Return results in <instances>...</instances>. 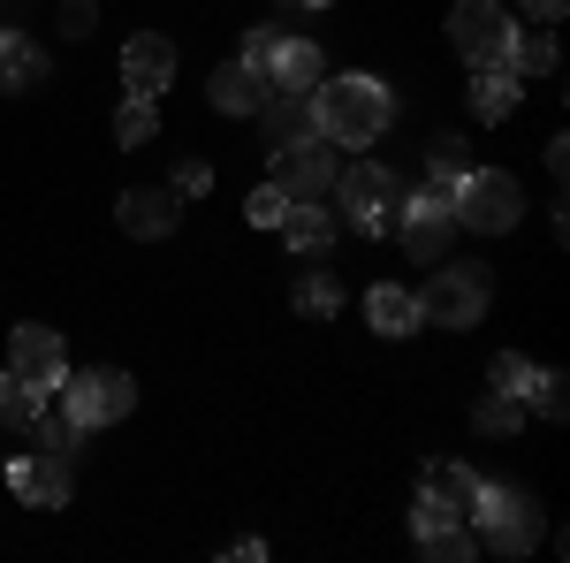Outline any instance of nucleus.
Listing matches in <instances>:
<instances>
[{
    "label": "nucleus",
    "mask_w": 570,
    "mask_h": 563,
    "mask_svg": "<svg viewBox=\"0 0 570 563\" xmlns=\"http://www.w3.org/2000/svg\"><path fill=\"white\" fill-rule=\"evenodd\" d=\"M312 123H320L327 145H373V137L395 123V91L381 85V77H365V69L320 77V85H312Z\"/></svg>",
    "instance_id": "nucleus-1"
},
{
    "label": "nucleus",
    "mask_w": 570,
    "mask_h": 563,
    "mask_svg": "<svg viewBox=\"0 0 570 563\" xmlns=\"http://www.w3.org/2000/svg\"><path fill=\"white\" fill-rule=\"evenodd\" d=\"M472 533H480V549H494V556H525L532 541H540V503H532L525 487L480 479V495H472Z\"/></svg>",
    "instance_id": "nucleus-2"
},
{
    "label": "nucleus",
    "mask_w": 570,
    "mask_h": 563,
    "mask_svg": "<svg viewBox=\"0 0 570 563\" xmlns=\"http://www.w3.org/2000/svg\"><path fill=\"white\" fill-rule=\"evenodd\" d=\"M487 298H494V274H487L480 260H464V266L434 260V282L419 290V320H426V328H480Z\"/></svg>",
    "instance_id": "nucleus-3"
},
{
    "label": "nucleus",
    "mask_w": 570,
    "mask_h": 563,
    "mask_svg": "<svg viewBox=\"0 0 570 563\" xmlns=\"http://www.w3.org/2000/svg\"><path fill=\"white\" fill-rule=\"evenodd\" d=\"M327 198L343 206V229H351V236H389L395 206H403V183H395L381 161H351V168L335 175V191H327Z\"/></svg>",
    "instance_id": "nucleus-4"
},
{
    "label": "nucleus",
    "mask_w": 570,
    "mask_h": 563,
    "mask_svg": "<svg viewBox=\"0 0 570 563\" xmlns=\"http://www.w3.org/2000/svg\"><path fill=\"white\" fill-rule=\"evenodd\" d=\"M53 396H61V411L77 419V427H115V419H130L137 404V381L122 373V366H91V373H61L53 381Z\"/></svg>",
    "instance_id": "nucleus-5"
},
{
    "label": "nucleus",
    "mask_w": 570,
    "mask_h": 563,
    "mask_svg": "<svg viewBox=\"0 0 570 563\" xmlns=\"http://www.w3.org/2000/svg\"><path fill=\"white\" fill-rule=\"evenodd\" d=\"M518 214H525V183L510 168H472L456 183V229L502 236V229H518Z\"/></svg>",
    "instance_id": "nucleus-6"
},
{
    "label": "nucleus",
    "mask_w": 570,
    "mask_h": 563,
    "mask_svg": "<svg viewBox=\"0 0 570 563\" xmlns=\"http://www.w3.org/2000/svg\"><path fill=\"white\" fill-rule=\"evenodd\" d=\"M449 39H456V54H464L472 69H510L518 23H510L502 0H456V8H449Z\"/></svg>",
    "instance_id": "nucleus-7"
},
{
    "label": "nucleus",
    "mask_w": 570,
    "mask_h": 563,
    "mask_svg": "<svg viewBox=\"0 0 570 563\" xmlns=\"http://www.w3.org/2000/svg\"><path fill=\"white\" fill-rule=\"evenodd\" d=\"M395 236H403V252H411L419 266L449 260V244H456V198H441V191H403Z\"/></svg>",
    "instance_id": "nucleus-8"
},
{
    "label": "nucleus",
    "mask_w": 570,
    "mask_h": 563,
    "mask_svg": "<svg viewBox=\"0 0 570 563\" xmlns=\"http://www.w3.org/2000/svg\"><path fill=\"white\" fill-rule=\"evenodd\" d=\"M472 495H480V473H472V465H426V479H419V511H411V533L472 525Z\"/></svg>",
    "instance_id": "nucleus-9"
},
{
    "label": "nucleus",
    "mask_w": 570,
    "mask_h": 563,
    "mask_svg": "<svg viewBox=\"0 0 570 563\" xmlns=\"http://www.w3.org/2000/svg\"><path fill=\"white\" fill-rule=\"evenodd\" d=\"M343 175V145L305 137V145H274V191L282 198H327Z\"/></svg>",
    "instance_id": "nucleus-10"
},
{
    "label": "nucleus",
    "mask_w": 570,
    "mask_h": 563,
    "mask_svg": "<svg viewBox=\"0 0 570 563\" xmlns=\"http://www.w3.org/2000/svg\"><path fill=\"white\" fill-rule=\"evenodd\" d=\"M8 373H16L23 389L53 396V381L69 373V350H61V336H53V328L23 320V328H8Z\"/></svg>",
    "instance_id": "nucleus-11"
},
{
    "label": "nucleus",
    "mask_w": 570,
    "mask_h": 563,
    "mask_svg": "<svg viewBox=\"0 0 570 563\" xmlns=\"http://www.w3.org/2000/svg\"><path fill=\"white\" fill-rule=\"evenodd\" d=\"M69 465H77V457H46V449H31V457L8 465V487H16L23 503H39V511H61V503H69Z\"/></svg>",
    "instance_id": "nucleus-12"
},
{
    "label": "nucleus",
    "mask_w": 570,
    "mask_h": 563,
    "mask_svg": "<svg viewBox=\"0 0 570 563\" xmlns=\"http://www.w3.org/2000/svg\"><path fill=\"white\" fill-rule=\"evenodd\" d=\"M168 77H176V46L160 39V31H145V39L122 46V85H130V99H160Z\"/></svg>",
    "instance_id": "nucleus-13"
},
{
    "label": "nucleus",
    "mask_w": 570,
    "mask_h": 563,
    "mask_svg": "<svg viewBox=\"0 0 570 563\" xmlns=\"http://www.w3.org/2000/svg\"><path fill=\"white\" fill-rule=\"evenodd\" d=\"M266 91H274V77H266V69H252V61H220L214 85H206V99H214L220 115H259Z\"/></svg>",
    "instance_id": "nucleus-14"
},
{
    "label": "nucleus",
    "mask_w": 570,
    "mask_h": 563,
    "mask_svg": "<svg viewBox=\"0 0 570 563\" xmlns=\"http://www.w3.org/2000/svg\"><path fill=\"white\" fill-rule=\"evenodd\" d=\"M115 221L130 229V236H176V221H183V191H122V206H115Z\"/></svg>",
    "instance_id": "nucleus-15"
},
{
    "label": "nucleus",
    "mask_w": 570,
    "mask_h": 563,
    "mask_svg": "<svg viewBox=\"0 0 570 563\" xmlns=\"http://www.w3.org/2000/svg\"><path fill=\"white\" fill-rule=\"evenodd\" d=\"M274 229L289 236L297 260H327V244H335V214H327V198H289V214L274 221Z\"/></svg>",
    "instance_id": "nucleus-16"
},
{
    "label": "nucleus",
    "mask_w": 570,
    "mask_h": 563,
    "mask_svg": "<svg viewBox=\"0 0 570 563\" xmlns=\"http://www.w3.org/2000/svg\"><path fill=\"white\" fill-rule=\"evenodd\" d=\"M365 320H373V336H419L426 320H419V290H403V282H373L365 290Z\"/></svg>",
    "instance_id": "nucleus-17"
},
{
    "label": "nucleus",
    "mask_w": 570,
    "mask_h": 563,
    "mask_svg": "<svg viewBox=\"0 0 570 563\" xmlns=\"http://www.w3.org/2000/svg\"><path fill=\"white\" fill-rule=\"evenodd\" d=\"M266 145H305V137H320V123H312V91H266Z\"/></svg>",
    "instance_id": "nucleus-18"
},
{
    "label": "nucleus",
    "mask_w": 570,
    "mask_h": 563,
    "mask_svg": "<svg viewBox=\"0 0 570 563\" xmlns=\"http://www.w3.org/2000/svg\"><path fill=\"white\" fill-rule=\"evenodd\" d=\"M266 77H274V91H312L320 77H327V54H320L312 39H282L274 61H266Z\"/></svg>",
    "instance_id": "nucleus-19"
},
{
    "label": "nucleus",
    "mask_w": 570,
    "mask_h": 563,
    "mask_svg": "<svg viewBox=\"0 0 570 563\" xmlns=\"http://www.w3.org/2000/svg\"><path fill=\"white\" fill-rule=\"evenodd\" d=\"M472 175V153H464V137L449 130V137H434L426 145V183L419 191H441V198H456V183Z\"/></svg>",
    "instance_id": "nucleus-20"
},
{
    "label": "nucleus",
    "mask_w": 570,
    "mask_h": 563,
    "mask_svg": "<svg viewBox=\"0 0 570 563\" xmlns=\"http://www.w3.org/2000/svg\"><path fill=\"white\" fill-rule=\"evenodd\" d=\"M289 304H297L305 320H327V312H343V282H335V266L305 260V274H297V290H289Z\"/></svg>",
    "instance_id": "nucleus-21"
},
{
    "label": "nucleus",
    "mask_w": 570,
    "mask_h": 563,
    "mask_svg": "<svg viewBox=\"0 0 570 563\" xmlns=\"http://www.w3.org/2000/svg\"><path fill=\"white\" fill-rule=\"evenodd\" d=\"M31 85H46L39 46L23 39V31H0V91H31Z\"/></svg>",
    "instance_id": "nucleus-22"
},
{
    "label": "nucleus",
    "mask_w": 570,
    "mask_h": 563,
    "mask_svg": "<svg viewBox=\"0 0 570 563\" xmlns=\"http://www.w3.org/2000/svg\"><path fill=\"white\" fill-rule=\"evenodd\" d=\"M31 449H46V457H77L85 449V427L61 411V404H39V419H31V434H23Z\"/></svg>",
    "instance_id": "nucleus-23"
},
{
    "label": "nucleus",
    "mask_w": 570,
    "mask_h": 563,
    "mask_svg": "<svg viewBox=\"0 0 570 563\" xmlns=\"http://www.w3.org/2000/svg\"><path fill=\"white\" fill-rule=\"evenodd\" d=\"M518 85H525L518 69H480V85H472V115H480V123H502V115L518 107Z\"/></svg>",
    "instance_id": "nucleus-24"
},
{
    "label": "nucleus",
    "mask_w": 570,
    "mask_h": 563,
    "mask_svg": "<svg viewBox=\"0 0 570 563\" xmlns=\"http://www.w3.org/2000/svg\"><path fill=\"white\" fill-rule=\"evenodd\" d=\"M472 427H480L487 441H502V434H518V427H525V396H502V389H487L480 404H472Z\"/></svg>",
    "instance_id": "nucleus-25"
},
{
    "label": "nucleus",
    "mask_w": 570,
    "mask_h": 563,
    "mask_svg": "<svg viewBox=\"0 0 570 563\" xmlns=\"http://www.w3.org/2000/svg\"><path fill=\"white\" fill-rule=\"evenodd\" d=\"M419 556L426 563H472L480 556V533L472 525H434V533H419Z\"/></svg>",
    "instance_id": "nucleus-26"
},
{
    "label": "nucleus",
    "mask_w": 570,
    "mask_h": 563,
    "mask_svg": "<svg viewBox=\"0 0 570 563\" xmlns=\"http://www.w3.org/2000/svg\"><path fill=\"white\" fill-rule=\"evenodd\" d=\"M510 69H518V77H548V69H556V31H548V23L518 31V39H510Z\"/></svg>",
    "instance_id": "nucleus-27"
},
{
    "label": "nucleus",
    "mask_w": 570,
    "mask_h": 563,
    "mask_svg": "<svg viewBox=\"0 0 570 563\" xmlns=\"http://www.w3.org/2000/svg\"><path fill=\"white\" fill-rule=\"evenodd\" d=\"M115 137H122V145H153V137H160V99H122Z\"/></svg>",
    "instance_id": "nucleus-28"
},
{
    "label": "nucleus",
    "mask_w": 570,
    "mask_h": 563,
    "mask_svg": "<svg viewBox=\"0 0 570 563\" xmlns=\"http://www.w3.org/2000/svg\"><path fill=\"white\" fill-rule=\"evenodd\" d=\"M525 411H540V419H563V411H570V396H563V373H532V389H525Z\"/></svg>",
    "instance_id": "nucleus-29"
},
{
    "label": "nucleus",
    "mask_w": 570,
    "mask_h": 563,
    "mask_svg": "<svg viewBox=\"0 0 570 563\" xmlns=\"http://www.w3.org/2000/svg\"><path fill=\"white\" fill-rule=\"evenodd\" d=\"M532 373H540V366H525L518 350H502V358H494V389H502V396H525Z\"/></svg>",
    "instance_id": "nucleus-30"
},
{
    "label": "nucleus",
    "mask_w": 570,
    "mask_h": 563,
    "mask_svg": "<svg viewBox=\"0 0 570 563\" xmlns=\"http://www.w3.org/2000/svg\"><path fill=\"white\" fill-rule=\"evenodd\" d=\"M244 214L259 221V229H274V221L289 214V198H282V191H274V183H259V191H252V206H244Z\"/></svg>",
    "instance_id": "nucleus-31"
},
{
    "label": "nucleus",
    "mask_w": 570,
    "mask_h": 563,
    "mask_svg": "<svg viewBox=\"0 0 570 563\" xmlns=\"http://www.w3.org/2000/svg\"><path fill=\"white\" fill-rule=\"evenodd\" d=\"M91 23H99L91 0H61V31H69V39H91Z\"/></svg>",
    "instance_id": "nucleus-32"
},
{
    "label": "nucleus",
    "mask_w": 570,
    "mask_h": 563,
    "mask_svg": "<svg viewBox=\"0 0 570 563\" xmlns=\"http://www.w3.org/2000/svg\"><path fill=\"white\" fill-rule=\"evenodd\" d=\"M206 183H214V168H206V161H183V168H176V183H168V191H183V198H198Z\"/></svg>",
    "instance_id": "nucleus-33"
},
{
    "label": "nucleus",
    "mask_w": 570,
    "mask_h": 563,
    "mask_svg": "<svg viewBox=\"0 0 570 563\" xmlns=\"http://www.w3.org/2000/svg\"><path fill=\"white\" fill-rule=\"evenodd\" d=\"M274 46H282V31H252V39H244V54H236V61H252V69H266V61H274Z\"/></svg>",
    "instance_id": "nucleus-34"
},
{
    "label": "nucleus",
    "mask_w": 570,
    "mask_h": 563,
    "mask_svg": "<svg viewBox=\"0 0 570 563\" xmlns=\"http://www.w3.org/2000/svg\"><path fill=\"white\" fill-rule=\"evenodd\" d=\"M518 8H525V23H563L570 0H518Z\"/></svg>",
    "instance_id": "nucleus-35"
}]
</instances>
